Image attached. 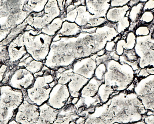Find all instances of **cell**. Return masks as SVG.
Here are the masks:
<instances>
[{
    "label": "cell",
    "mask_w": 154,
    "mask_h": 124,
    "mask_svg": "<svg viewBox=\"0 0 154 124\" xmlns=\"http://www.w3.org/2000/svg\"><path fill=\"white\" fill-rule=\"evenodd\" d=\"M107 23L97 27L95 33L81 32L76 37H62L60 40L52 42L44 65L56 71L60 67L71 66L77 60L90 57L104 49L106 43L118 35L115 24L109 22Z\"/></svg>",
    "instance_id": "cell-1"
},
{
    "label": "cell",
    "mask_w": 154,
    "mask_h": 124,
    "mask_svg": "<svg viewBox=\"0 0 154 124\" xmlns=\"http://www.w3.org/2000/svg\"><path fill=\"white\" fill-rule=\"evenodd\" d=\"M106 103V124L136 122L141 121L148 111L134 91L120 92Z\"/></svg>",
    "instance_id": "cell-2"
},
{
    "label": "cell",
    "mask_w": 154,
    "mask_h": 124,
    "mask_svg": "<svg viewBox=\"0 0 154 124\" xmlns=\"http://www.w3.org/2000/svg\"><path fill=\"white\" fill-rule=\"evenodd\" d=\"M105 64L107 71L104 76V83L111 87L114 92L125 91L134 80V71L128 64H121L112 59Z\"/></svg>",
    "instance_id": "cell-3"
},
{
    "label": "cell",
    "mask_w": 154,
    "mask_h": 124,
    "mask_svg": "<svg viewBox=\"0 0 154 124\" xmlns=\"http://www.w3.org/2000/svg\"><path fill=\"white\" fill-rule=\"evenodd\" d=\"M53 38L39 30L24 31L23 41L27 54L34 60L44 62L49 53Z\"/></svg>",
    "instance_id": "cell-4"
},
{
    "label": "cell",
    "mask_w": 154,
    "mask_h": 124,
    "mask_svg": "<svg viewBox=\"0 0 154 124\" xmlns=\"http://www.w3.org/2000/svg\"><path fill=\"white\" fill-rule=\"evenodd\" d=\"M24 99L22 91L6 85L0 86V124H8L13 119Z\"/></svg>",
    "instance_id": "cell-5"
},
{
    "label": "cell",
    "mask_w": 154,
    "mask_h": 124,
    "mask_svg": "<svg viewBox=\"0 0 154 124\" xmlns=\"http://www.w3.org/2000/svg\"><path fill=\"white\" fill-rule=\"evenodd\" d=\"M54 81V76L46 73L35 77L32 85L26 90L29 99L38 106L47 103L52 89L50 84Z\"/></svg>",
    "instance_id": "cell-6"
},
{
    "label": "cell",
    "mask_w": 154,
    "mask_h": 124,
    "mask_svg": "<svg viewBox=\"0 0 154 124\" xmlns=\"http://www.w3.org/2000/svg\"><path fill=\"white\" fill-rule=\"evenodd\" d=\"M134 49L139 56L140 69L154 67V38L151 33L146 36L136 37Z\"/></svg>",
    "instance_id": "cell-7"
},
{
    "label": "cell",
    "mask_w": 154,
    "mask_h": 124,
    "mask_svg": "<svg viewBox=\"0 0 154 124\" xmlns=\"http://www.w3.org/2000/svg\"><path fill=\"white\" fill-rule=\"evenodd\" d=\"M28 0H0V11L8 16L15 28L31 14L23 11Z\"/></svg>",
    "instance_id": "cell-8"
},
{
    "label": "cell",
    "mask_w": 154,
    "mask_h": 124,
    "mask_svg": "<svg viewBox=\"0 0 154 124\" xmlns=\"http://www.w3.org/2000/svg\"><path fill=\"white\" fill-rule=\"evenodd\" d=\"M134 92L145 109L154 111V74L141 78L135 84Z\"/></svg>",
    "instance_id": "cell-9"
},
{
    "label": "cell",
    "mask_w": 154,
    "mask_h": 124,
    "mask_svg": "<svg viewBox=\"0 0 154 124\" xmlns=\"http://www.w3.org/2000/svg\"><path fill=\"white\" fill-rule=\"evenodd\" d=\"M22 91L24 99L17 108L14 119L22 124H35L39 116V106L29 99L26 90Z\"/></svg>",
    "instance_id": "cell-10"
},
{
    "label": "cell",
    "mask_w": 154,
    "mask_h": 124,
    "mask_svg": "<svg viewBox=\"0 0 154 124\" xmlns=\"http://www.w3.org/2000/svg\"><path fill=\"white\" fill-rule=\"evenodd\" d=\"M60 12L57 0H48L44 11L39 13H32L34 20L31 27L36 30L41 31L55 18L60 17Z\"/></svg>",
    "instance_id": "cell-11"
},
{
    "label": "cell",
    "mask_w": 154,
    "mask_h": 124,
    "mask_svg": "<svg viewBox=\"0 0 154 124\" xmlns=\"http://www.w3.org/2000/svg\"><path fill=\"white\" fill-rule=\"evenodd\" d=\"M35 78L34 74L26 69L19 68L11 75L8 85L15 90H26L32 85Z\"/></svg>",
    "instance_id": "cell-12"
},
{
    "label": "cell",
    "mask_w": 154,
    "mask_h": 124,
    "mask_svg": "<svg viewBox=\"0 0 154 124\" xmlns=\"http://www.w3.org/2000/svg\"><path fill=\"white\" fill-rule=\"evenodd\" d=\"M70 97L67 85L57 83L52 88L47 103L52 108L60 110L66 104Z\"/></svg>",
    "instance_id": "cell-13"
},
{
    "label": "cell",
    "mask_w": 154,
    "mask_h": 124,
    "mask_svg": "<svg viewBox=\"0 0 154 124\" xmlns=\"http://www.w3.org/2000/svg\"><path fill=\"white\" fill-rule=\"evenodd\" d=\"M23 37L24 31L12 40L7 45L9 62L7 64L9 66H17L21 59L25 54H27L24 44Z\"/></svg>",
    "instance_id": "cell-14"
},
{
    "label": "cell",
    "mask_w": 154,
    "mask_h": 124,
    "mask_svg": "<svg viewBox=\"0 0 154 124\" xmlns=\"http://www.w3.org/2000/svg\"><path fill=\"white\" fill-rule=\"evenodd\" d=\"M97 66L95 60L90 56L75 61L72 64V69L74 73L90 79L94 77Z\"/></svg>",
    "instance_id": "cell-15"
},
{
    "label": "cell",
    "mask_w": 154,
    "mask_h": 124,
    "mask_svg": "<svg viewBox=\"0 0 154 124\" xmlns=\"http://www.w3.org/2000/svg\"><path fill=\"white\" fill-rule=\"evenodd\" d=\"M111 0H85L87 11L97 17H106L111 8Z\"/></svg>",
    "instance_id": "cell-16"
},
{
    "label": "cell",
    "mask_w": 154,
    "mask_h": 124,
    "mask_svg": "<svg viewBox=\"0 0 154 124\" xmlns=\"http://www.w3.org/2000/svg\"><path fill=\"white\" fill-rule=\"evenodd\" d=\"M79 117L75 106L71 103L67 104L59 110L57 118L52 124H69L71 122L75 121Z\"/></svg>",
    "instance_id": "cell-17"
},
{
    "label": "cell",
    "mask_w": 154,
    "mask_h": 124,
    "mask_svg": "<svg viewBox=\"0 0 154 124\" xmlns=\"http://www.w3.org/2000/svg\"><path fill=\"white\" fill-rule=\"evenodd\" d=\"M39 116L35 124H54L57 118L58 110L51 107L47 103L39 106Z\"/></svg>",
    "instance_id": "cell-18"
},
{
    "label": "cell",
    "mask_w": 154,
    "mask_h": 124,
    "mask_svg": "<svg viewBox=\"0 0 154 124\" xmlns=\"http://www.w3.org/2000/svg\"><path fill=\"white\" fill-rule=\"evenodd\" d=\"M89 80V79L73 72L70 81L67 84L70 93V96L72 98H79L81 91L88 83Z\"/></svg>",
    "instance_id": "cell-19"
},
{
    "label": "cell",
    "mask_w": 154,
    "mask_h": 124,
    "mask_svg": "<svg viewBox=\"0 0 154 124\" xmlns=\"http://www.w3.org/2000/svg\"><path fill=\"white\" fill-rule=\"evenodd\" d=\"M136 43V36L134 31L128 32L124 39H119L116 43V51L119 56L123 54L124 51L133 49Z\"/></svg>",
    "instance_id": "cell-20"
},
{
    "label": "cell",
    "mask_w": 154,
    "mask_h": 124,
    "mask_svg": "<svg viewBox=\"0 0 154 124\" xmlns=\"http://www.w3.org/2000/svg\"><path fill=\"white\" fill-rule=\"evenodd\" d=\"M139 57L136 54L134 49L125 50L123 54L119 57V62L121 64H127L130 66L132 69L135 72L140 71V68L139 67Z\"/></svg>",
    "instance_id": "cell-21"
},
{
    "label": "cell",
    "mask_w": 154,
    "mask_h": 124,
    "mask_svg": "<svg viewBox=\"0 0 154 124\" xmlns=\"http://www.w3.org/2000/svg\"><path fill=\"white\" fill-rule=\"evenodd\" d=\"M104 83V80H99L93 77L89 80L80 92V97L83 98L95 96L98 92L100 85Z\"/></svg>",
    "instance_id": "cell-22"
},
{
    "label": "cell",
    "mask_w": 154,
    "mask_h": 124,
    "mask_svg": "<svg viewBox=\"0 0 154 124\" xmlns=\"http://www.w3.org/2000/svg\"><path fill=\"white\" fill-rule=\"evenodd\" d=\"M130 9L131 8L128 5L123 7H111L106 14V18L107 22L112 23H116L126 16L127 12L130 10Z\"/></svg>",
    "instance_id": "cell-23"
},
{
    "label": "cell",
    "mask_w": 154,
    "mask_h": 124,
    "mask_svg": "<svg viewBox=\"0 0 154 124\" xmlns=\"http://www.w3.org/2000/svg\"><path fill=\"white\" fill-rule=\"evenodd\" d=\"M82 32L81 27L75 22L64 21L62 28L57 34H60L62 37H72L78 36Z\"/></svg>",
    "instance_id": "cell-24"
},
{
    "label": "cell",
    "mask_w": 154,
    "mask_h": 124,
    "mask_svg": "<svg viewBox=\"0 0 154 124\" xmlns=\"http://www.w3.org/2000/svg\"><path fill=\"white\" fill-rule=\"evenodd\" d=\"M15 29L8 16L0 11V42L8 36L12 29Z\"/></svg>",
    "instance_id": "cell-25"
},
{
    "label": "cell",
    "mask_w": 154,
    "mask_h": 124,
    "mask_svg": "<svg viewBox=\"0 0 154 124\" xmlns=\"http://www.w3.org/2000/svg\"><path fill=\"white\" fill-rule=\"evenodd\" d=\"M76 8L78 14L75 23L81 28L85 27L92 19L96 17L95 16L91 14L87 11V8L85 5H80Z\"/></svg>",
    "instance_id": "cell-26"
},
{
    "label": "cell",
    "mask_w": 154,
    "mask_h": 124,
    "mask_svg": "<svg viewBox=\"0 0 154 124\" xmlns=\"http://www.w3.org/2000/svg\"><path fill=\"white\" fill-rule=\"evenodd\" d=\"M48 0H28L24 6L23 11L26 12L39 13L44 11Z\"/></svg>",
    "instance_id": "cell-27"
},
{
    "label": "cell",
    "mask_w": 154,
    "mask_h": 124,
    "mask_svg": "<svg viewBox=\"0 0 154 124\" xmlns=\"http://www.w3.org/2000/svg\"><path fill=\"white\" fill-rule=\"evenodd\" d=\"M63 22L64 20L60 17H56L52 20L51 23L46 25L43 29H42L41 31L48 36L54 37L62 28Z\"/></svg>",
    "instance_id": "cell-28"
},
{
    "label": "cell",
    "mask_w": 154,
    "mask_h": 124,
    "mask_svg": "<svg viewBox=\"0 0 154 124\" xmlns=\"http://www.w3.org/2000/svg\"><path fill=\"white\" fill-rule=\"evenodd\" d=\"M28 25L27 21L25 20L23 23L19 25H18L15 29H12V31L10 32L7 36V37L5 39L4 41H2L1 42H0L1 45L4 46H7L8 44L14 39L16 38L20 34L24 31V30L26 27V26Z\"/></svg>",
    "instance_id": "cell-29"
},
{
    "label": "cell",
    "mask_w": 154,
    "mask_h": 124,
    "mask_svg": "<svg viewBox=\"0 0 154 124\" xmlns=\"http://www.w3.org/2000/svg\"><path fill=\"white\" fill-rule=\"evenodd\" d=\"M114 93H115L114 91L111 87L103 83L99 88L97 95L100 98L101 102L106 103L112 96Z\"/></svg>",
    "instance_id": "cell-30"
},
{
    "label": "cell",
    "mask_w": 154,
    "mask_h": 124,
    "mask_svg": "<svg viewBox=\"0 0 154 124\" xmlns=\"http://www.w3.org/2000/svg\"><path fill=\"white\" fill-rule=\"evenodd\" d=\"M144 3L140 2L137 5L132 7L129 11V19L131 22H136L143 12V7Z\"/></svg>",
    "instance_id": "cell-31"
},
{
    "label": "cell",
    "mask_w": 154,
    "mask_h": 124,
    "mask_svg": "<svg viewBox=\"0 0 154 124\" xmlns=\"http://www.w3.org/2000/svg\"><path fill=\"white\" fill-rule=\"evenodd\" d=\"M116 24V31L118 33V34L123 33L130 26L131 21L129 19V17L125 16L122 20L119 21Z\"/></svg>",
    "instance_id": "cell-32"
},
{
    "label": "cell",
    "mask_w": 154,
    "mask_h": 124,
    "mask_svg": "<svg viewBox=\"0 0 154 124\" xmlns=\"http://www.w3.org/2000/svg\"><path fill=\"white\" fill-rule=\"evenodd\" d=\"M44 66V63L41 61H37L35 60H32L26 67L28 71L31 72L33 74L41 71L43 67Z\"/></svg>",
    "instance_id": "cell-33"
},
{
    "label": "cell",
    "mask_w": 154,
    "mask_h": 124,
    "mask_svg": "<svg viewBox=\"0 0 154 124\" xmlns=\"http://www.w3.org/2000/svg\"><path fill=\"white\" fill-rule=\"evenodd\" d=\"M107 20L106 17H94L92 19L88 24L82 29H88L91 27H99L103 26L104 24L107 23Z\"/></svg>",
    "instance_id": "cell-34"
},
{
    "label": "cell",
    "mask_w": 154,
    "mask_h": 124,
    "mask_svg": "<svg viewBox=\"0 0 154 124\" xmlns=\"http://www.w3.org/2000/svg\"><path fill=\"white\" fill-rule=\"evenodd\" d=\"M154 10L143 11V14L139 19V23L142 24H151L154 20Z\"/></svg>",
    "instance_id": "cell-35"
},
{
    "label": "cell",
    "mask_w": 154,
    "mask_h": 124,
    "mask_svg": "<svg viewBox=\"0 0 154 124\" xmlns=\"http://www.w3.org/2000/svg\"><path fill=\"white\" fill-rule=\"evenodd\" d=\"M107 71V67L104 63H101L97 66L94 71V77L99 80H104V76Z\"/></svg>",
    "instance_id": "cell-36"
},
{
    "label": "cell",
    "mask_w": 154,
    "mask_h": 124,
    "mask_svg": "<svg viewBox=\"0 0 154 124\" xmlns=\"http://www.w3.org/2000/svg\"><path fill=\"white\" fill-rule=\"evenodd\" d=\"M134 34L136 37L146 36L149 34V28L146 25H141L138 26L134 30Z\"/></svg>",
    "instance_id": "cell-37"
},
{
    "label": "cell",
    "mask_w": 154,
    "mask_h": 124,
    "mask_svg": "<svg viewBox=\"0 0 154 124\" xmlns=\"http://www.w3.org/2000/svg\"><path fill=\"white\" fill-rule=\"evenodd\" d=\"M113 124H154V115L146 116V114L143 116L141 121L131 123V124H119V123L116 122Z\"/></svg>",
    "instance_id": "cell-38"
},
{
    "label": "cell",
    "mask_w": 154,
    "mask_h": 124,
    "mask_svg": "<svg viewBox=\"0 0 154 124\" xmlns=\"http://www.w3.org/2000/svg\"><path fill=\"white\" fill-rule=\"evenodd\" d=\"M77 8L74 9L73 11L69 12V13H67L66 17L64 19V21H68L69 22H75V19L77 18Z\"/></svg>",
    "instance_id": "cell-39"
},
{
    "label": "cell",
    "mask_w": 154,
    "mask_h": 124,
    "mask_svg": "<svg viewBox=\"0 0 154 124\" xmlns=\"http://www.w3.org/2000/svg\"><path fill=\"white\" fill-rule=\"evenodd\" d=\"M111 59V57L109 55V52H106V54L104 55L101 56H97V58L96 59L95 61L96 62L97 66H98L101 63L106 64L107 62H108V60H109Z\"/></svg>",
    "instance_id": "cell-40"
},
{
    "label": "cell",
    "mask_w": 154,
    "mask_h": 124,
    "mask_svg": "<svg viewBox=\"0 0 154 124\" xmlns=\"http://www.w3.org/2000/svg\"><path fill=\"white\" fill-rule=\"evenodd\" d=\"M130 0H111V7H118L126 5L129 2Z\"/></svg>",
    "instance_id": "cell-41"
},
{
    "label": "cell",
    "mask_w": 154,
    "mask_h": 124,
    "mask_svg": "<svg viewBox=\"0 0 154 124\" xmlns=\"http://www.w3.org/2000/svg\"><path fill=\"white\" fill-rule=\"evenodd\" d=\"M116 43L113 40H112L110 41H108L106 43V46L104 47V49L107 52H111L113 51H116Z\"/></svg>",
    "instance_id": "cell-42"
},
{
    "label": "cell",
    "mask_w": 154,
    "mask_h": 124,
    "mask_svg": "<svg viewBox=\"0 0 154 124\" xmlns=\"http://www.w3.org/2000/svg\"><path fill=\"white\" fill-rule=\"evenodd\" d=\"M9 67V66L7 64H2L0 66V86H2L1 82L4 79V76L5 75V73L8 70Z\"/></svg>",
    "instance_id": "cell-43"
},
{
    "label": "cell",
    "mask_w": 154,
    "mask_h": 124,
    "mask_svg": "<svg viewBox=\"0 0 154 124\" xmlns=\"http://www.w3.org/2000/svg\"><path fill=\"white\" fill-rule=\"evenodd\" d=\"M154 10V0H148L144 3L143 11Z\"/></svg>",
    "instance_id": "cell-44"
},
{
    "label": "cell",
    "mask_w": 154,
    "mask_h": 124,
    "mask_svg": "<svg viewBox=\"0 0 154 124\" xmlns=\"http://www.w3.org/2000/svg\"><path fill=\"white\" fill-rule=\"evenodd\" d=\"M109 55L111 57V59L117 61V62H119L120 56H119L118 54H116V51H113L109 52Z\"/></svg>",
    "instance_id": "cell-45"
},
{
    "label": "cell",
    "mask_w": 154,
    "mask_h": 124,
    "mask_svg": "<svg viewBox=\"0 0 154 124\" xmlns=\"http://www.w3.org/2000/svg\"><path fill=\"white\" fill-rule=\"evenodd\" d=\"M139 22L137 21L136 22H131V24L129 27L128 29V32H131V31H133L135 30L136 28L137 27V25L139 24Z\"/></svg>",
    "instance_id": "cell-46"
},
{
    "label": "cell",
    "mask_w": 154,
    "mask_h": 124,
    "mask_svg": "<svg viewBox=\"0 0 154 124\" xmlns=\"http://www.w3.org/2000/svg\"><path fill=\"white\" fill-rule=\"evenodd\" d=\"M97 27H91V28H88V29H82V32H85L89 34H93L95 33Z\"/></svg>",
    "instance_id": "cell-47"
},
{
    "label": "cell",
    "mask_w": 154,
    "mask_h": 124,
    "mask_svg": "<svg viewBox=\"0 0 154 124\" xmlns=\"http://www.w3.org/2000/svg\"><path fill=\"white\" fill-rule=\"evenodd\" d=\"M86 118L84 116H79L75 120V122L77 124H85Z\"/></svg>",
    "instance_id": "cell-48"
},
{
    "label": "cell",
    "mask_w": 154,
    "mask_h": 124,
    "mask_svg": "<svg viewBox=\"0 0 154 124\" xmlns=\"http://www.w3.org/2000/svg\"><path fill=\"white\" fill-rule=\"evenodd\" d=\"M139 2H140V0H130V1L128 5L130 8H131L132 7L139 4Z\"/></svg>",
    "instance_id": "cell-49"
},
{
    "label": "cell",
    "mask_w": 154,
    "mask_h": 124,
    "mask_svg": "<svg viewBox=\"0 0 154 124\" xmlns=\"http://www.w3.org/2000/svg\"><path fill=\"white\" fill-rule=\"evenodd\" d=\"M75 8H76V7L73 4H71L70 5L68 6L67 8H66V13H69V12L75 9Z\"/></svg>",
    "instance_id": "cell-50"
},
{
    "label": "cell",
    "mask_w": 154,
    "mask_h": 124,
    "mask_svg": "<svg viewBox=\"0 0 154 124\" xmlns=\"http://www.w3.org/2000/svg\"><path fill=\"white\" fill-rule=\"evenodd\" d=\"M106 52V50L104 49H101V50L99 51L98 52H97L96 54L98 56H103V55L105 54Z\"/></svg>",
    "instance_id": "cell-51"
},
{
    "label": "cell",
    "mask_w": 154,
    "mask_h": 124,
    "mask_svg": "<svg viewBox=\"0 0 154 124\" xmlns=\"http://www.w3.org/2000/svg\"><path fill=\"white\" fill-rule=\"evenodd\" d=\"M35 30L33 27H32L30 25H27L24 30V31H29V30Z\"/></svg>",
    "instance_id": "cell-52"
},
{
    "label": "cell",
    "mask_w": 154,
    "mask_h": 124,
    "mask_svg": "<svg viewBox=\"0 0 154 124\" xmlns=\"http://www.w3.org/2000/svg\"><path fill=\"white\" fill-rule=\"evenodd\" d=\"M78 99H79V98H72V101H71V104H76L77 103V101H78Z\"/></svg>",
    "instance_id": "cell-53"
},
{
    "label": "cell",
    "mask_w": 154,
    "mask_h": 124,
    "mask_svg": "<svg viewBox=\"0 0 154 124\" xmlns=\"http://www.w3.org/2000/svg\"><path fill=\"white\" fill-rule=\"evenodd\" d=\"M8 124H20V123H19V122H17V121H16L13 118V119H12L9 122H8Z\"/></svg>",
    "instance_id": "cell-54"
},
{
    "label": "cell",
    "mask_w": 154,
    "mask_h": 124,
    "mask_svg": "<svg viewBox=\"0 0 154 124\" xmlns=\"http://www.w3.org/2000/svg\"><path fill=\"white\" fill-rule=\"evenodd\" d=\"M69 124H77L75 122V121H72V122H71Z\"/></svg>",
    "instance_id": "cell-55"
},
{
    "label": "cell",
    "mask_w": 154,
    "mask_h": 124,
    "mask_svg": "<svg viewBox=\"0 0 154 124\" xmlns=\"http://www.w3.org/2000/svg\"></svg>",
    "instance_id": "cell-56"
}]
</instances>
